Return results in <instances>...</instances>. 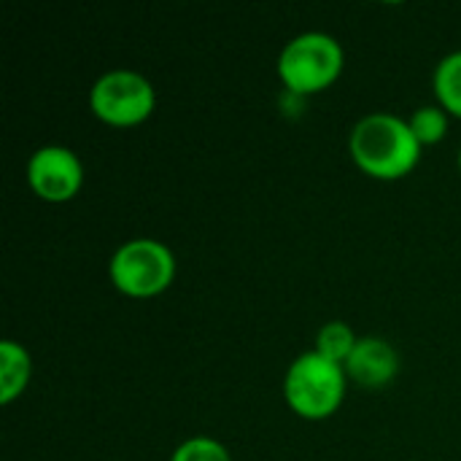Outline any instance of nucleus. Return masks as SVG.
I'll use <instances>...</instances> for the list:
<instances>
[{"mask_svg": "<svg viewBox=\"0 0 461 461\" xmlns=\"http://www.w3.org/2000/svg\"><path fill=\"white\" fill-rule=\"evenodd\" d=\"M348 154L367 178L402 181L419 167L424 146L416 140L408 119L389 111H373L351 127Z\"/></svg>", "mask_w": 461, "mask_h": 461, "instance_id": "f257e3e1", "label": "nucleus"}, {"mask_svg": "<svg viewBox=\"0 0 461 461\" xmlns=\"http://www.w3.org/2000/svg\"><path fill=\"white\" fill-rule=\"evenodd\" d=\"M348 375L346 367L338 362H330L319 351L300 354L284 375V402L289 411L303 421H327L332 419L348 392Z\"/></svg>", "mask_w": 461, "mask_h": 461, "instance_id": "f03ea898", "label": "nucleus"}, {"mask_svg": "<svg viewBox=\"0 0 461 461\" xmlns=\"http://www.w3.org/2000/svg\"><path fill=\"white\" fill-rule=\"evenodd\" d=\"M346 68L343 43L321 30H308L289 38L278 54L276 73L286 92L297 97L327 92Z\"/></svg>", "mask_w": 461, "mask_h": 461, "instance_id": "7ed1b4c3", "label": "nucleus"}, {"mask_svg": "<svg viewBox=\"0 0 461 461\" xmlns=\"http://www.w3.org/2000/svg\"><path fill=\"white\" fill-rule=\"evenodd\" d=\"M178 273L176 254L157 238H130L108 259L113 289L130 300H151L165 294Z\"/></svg>", "mask_w": 461, "mask_h": 461, "instance_id": "20e7f679", "label": "nucleus"}, {"mask_svg": "<svg viewBox=\"0 0 461 461\" xmlns=\"http://www.w3.org/2000/svg\"><path fill=\"white\" fill-rule=\"evenodd\" d=\"M89 111L113 130H130L151 119L157 108L154 84L130 68H111L89 86Z\"/></svg>", "mask_w": 461, "mask_h": 461, "instance_id": "39448f33", "label": "nucleus"}, {"mask_svg": "<svg viewBox=\"0 0 461 461\" xmlns=\"http://www.w3.org/2000/svg\"><path fill=\"white\" fill-rule=\"evenodd\" d=\"M84 178L86 173L81 157L62 143H46L27 159V186L49 205H62L78 197Z\"/></svg>", "mask_w": 461, "mask_h": 461, "instance_id": "423d86ee", "label": "nucleus"}, {"mask_svg": "<svg viewBox=\"0 0 461 461\" xmlns=\"http://www.w3.org/2000/svg\"><path fill=\"white\" fill-rule=\"evenodd\" d=\"M343 367L351 384L378 392V389H386L400 375V354L389 340L367 335V338H359L354 354L348 357Z\"/></svg>", "mask_w": 461, "mask_h": 461, "instance_id": "0eeeda50", "label": "nucleus"}, {"mask_svg": "<svg viewBox=\"0 0 461 461\" xmlns=\"http://www.w3.org/2000/svg\"><path fill=\"white\" fill-rule=\"evenodd\" d=\"M32 378V357L19 340L0 343V405L16 402Z\"/></svg>", "mask_w": 461, "mask_h": 461, "instance_id": "6e6552de", "label": "nucleus"}, {"mask_svg": "<svg viewBox=\"0 0 461 461\" xmlns=\"http://www.w3.org/2000/svg\"><path fill=\"white\" fill-rule=\"evenodd\" d=\"M435 103L446 108L454 119H461V49L446 54L432 73Z\"/></svg>", "mask_w": 461, "mask_h": 461, "instance_id": "1a4fd4ad", "label": "nucleus"}, {"mask_svg": "<svg viewBox=\"0 0 461 461\" xmlns=\"http://www.w3.org/2000/svg\"><path fill=\"white\" fill-rule=\"evenodd\" d=\"M357 343H359V335L354 332L351 324H346V321H327V324H321L319 332H316L313 351H319V354L327 357L330 362L346 365L348 357L354 354Z\"/></svg>", "mask_w": 461, "mask_h": 461, "instance_id": "9d476101", "label": "nucleus"}, {"mask_svg": "<svg viewBox=\"0 0 461 461\" xmlns=\"http://www.w3.org/2000/svg\"><path fill=\"white\" fill-rule=\"evenodd\" d=\"M408 122H411L416 140L427 149V146H438L440 140H446L448 127H451V113L440 108L438 103H432V105H419Z\"/></svg>", "mask_w": 461, "mask_h": 461, "instance_id": "9b49d317", "label": "nucleus"}, {"mask_svg": "<svg viewBox=\"0 0 461 461\" xmlns=\"http://www.w3.org/2000/svg\"><path fill=\"white\" fill-rule=\"evenodd\" d=\"M170 461H235L232 454L227 451L224 443H219L216 438L208 435H194L189 440H184L173 454Z\"/></svg>", "mask_w": 461, "mask_h": 461, "instance_id": "f8f14e48", "label": "nucleus"}, {"mask_svg": "<svg viewBox=\"0 0 461 461\" xmlns=\"http://www.w3.org/2000/svg\"><path fill=\"white\" fill-rule=\"evenodd\" d=\"M456 165H459V173H461V146H459V154H456Z\"/></svg>", "mask_w": 461, "mask_h": 461, "instance_id": "ddd939ff", "label": "nucleus"}]
</instances>
